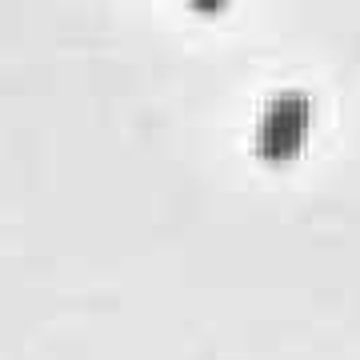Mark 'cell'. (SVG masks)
<instances>
[{
  "label": "cell",
  "mask_w": 360,
  "mask_h": 360,
  "mask_svg": "<svg viewBox=\"0 0 360 360\" xmlns=\"http://www.w3.org/2000/svg\"><path fill=\"white\" fill-rule=\"evenodd\" d=\"M312 132V101L304 96L300 89H284L276 92L269 104H264V112L257 120V156L264 165H288L300 156L304 141H309Z\"/></svg>",
  "instance_id": "1"
}]
</instances>
